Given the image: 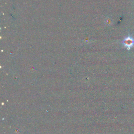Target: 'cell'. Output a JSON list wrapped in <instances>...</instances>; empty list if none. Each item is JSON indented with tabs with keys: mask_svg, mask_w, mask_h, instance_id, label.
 Segmentation results:
<instances>
[{
	"mask_svg": "<svg viewBox=\"0 0 134 134\" xmlns=\"http://www.w3.org/2000/svg\"><path fill=\"white\" fill-rule=\"evenodd\" d=\"M122 43L128 50H129L134 46V38L129 35L124 38L122 41Z\"/></svg>",
	"mask_w": 134,
	"mask_h": 134,
	"instance_id": "obj_1",
	"label": "cell"
}]
</instances>
